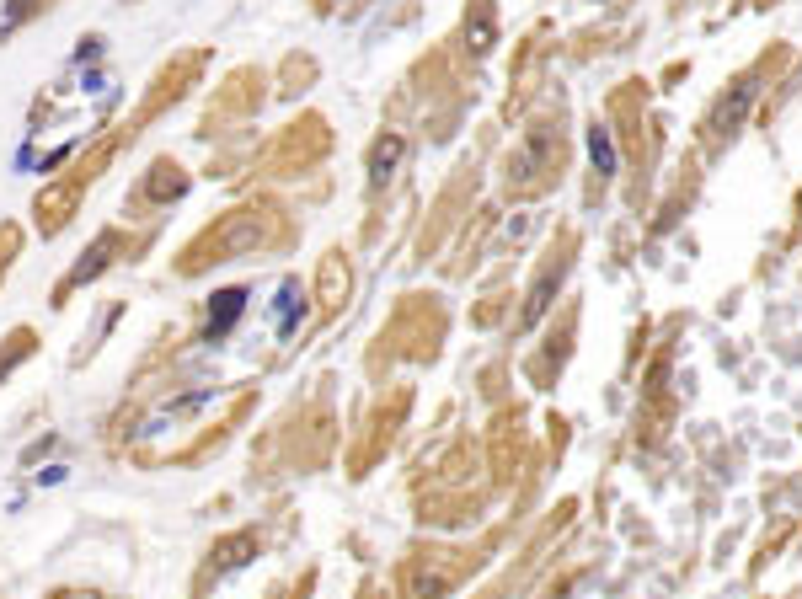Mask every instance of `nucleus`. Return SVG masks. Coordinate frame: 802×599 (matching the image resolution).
<instances>
[{
    "label": "nucleus",
    "instance_id": "f257e3e1",
    "mask_svg": "<svg viewBox=\"0 0 802 599\" xmlns=\"http://www.w3.org/2000/svg\"><path fill=\"white\" fill-rule=\"evenodd\" d=\"M343 295H348V263H343V252H332L321 263V305H337Z\"/></svg>",
    "mask_w": 802,
    "mask_h": 599
},
{
    "label": "nucleus",
    "instance_id": "7ed1b4c3",
    "mask_svg": "<svg viewBox=\"0 0 802 599\" xmlns=\"http://www.w3.org/2000/svg\"><path fill=\"white\" fill-rule=\"evenodd\" d=\"M396 161H401V134H391V140H380V145H375V156H369V177L385 182Z\"/></svg>",
    "mask_w": 802,
    "mask_h": 599
},
{
    "label": "nucleus",
    "instance_id": "f03ea898",
    "mask_svg": "<svg viewBox=\"0 0 802 599\" xmlns=\"http://www.w3.org/2000/svg\"><path fill=\"white\" fill-rule=\"evenodd\" d=\"M241 311H246V289H225L220 305L209 311V337H225V332H230V321H236Z\"/></svg>",
    "mask_w": 802,
    "mask_h": 599
},
{
    "label": "nucleus",
    "instance_id": "20e7f679",
    "mask_svg": "<svg viewBox=\"0 0 802 599\" xmlns=\"http://www.w3.org/2000/svg\"><path fill=\"white\" fill-rule=\"evenodd\" d=\"M182 188H188V182L177 177V166H166V161H161V166H156V177H150V198H177Z\"/></svg>",
    "mask_w": 802,
    "mask_h": 599
},
{
    "label": "nucleus",
    "instance_id": "39448f33",
    "mask_svg": "<svg viewBox=\"0 0 802 599\" xmlns=\"http://www.w3.org/2000/svg\"><path fill=\"white\" fill-rule=\"evenodd\" d=\"M594 161H599V166H610V140H605L599 129H594Z\"/></svg>",
    "mask_w": 802,
    "mask_h": 599
}]
</instances>
